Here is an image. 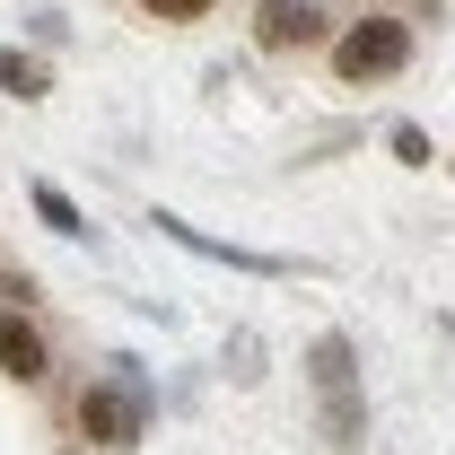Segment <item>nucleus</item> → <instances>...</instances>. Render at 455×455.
<instances>
[{
    "mask_svg": "<svg viewBox=\"0 0 455 455\" xmlns=\"http://www.w3.org/2000/svg\"><path fill=\"white\" fill-rule=\"evenodd\" d=\"M36 220L61 228V236H88V220H79V202L61 193V184H36Z\"/></svg>",
    "mask_w": 455,
    "mask_h": 455,
    "instance_id": "obj_6",
    "label": "nucleus"
},
{
    "mask_svg": "<svg viewBox=\"0 0 455 455\" xmlns=\"http://www.w3.org/2000/svg\"><path fill=\"white\" fill-rule=\"evenodd\" d=\"M395 158H403V167H429V140H420L411 123H403V132H395Z\"/></svg>",
    "mask_w": 455,
    "mask_h": 455,
    "instance_id": "obj_9",
    "label": "nucleus"
},
{
    "mask_svg": "<svg viewBox=\"0 0 455 455\" xmlns=\"http://www.w3.org/2000/svg\"><path fill=\"white\" fill-rule=\"evenodd\" d=\"M0 88H9V97H44V61H27V53H0Z\"/></svg>",
    "mask_w": 455,
    "mask_h": 455,
    "instance_id": "obj_7",
    "label": "nucleus"
},
{
    "mask_svg": "<svg viewBox=\"0 0 455 455\" xmlns=\"http://www.w3.org/2000/svg\"><path fill=\"white\" fill-rule=\"evenodd\" d=\"M149 18H167V27H184V18H211V0H140Z\"/></svg>",
    "mask_w": 455,
    "mask_h": 455,
    "instance_id": "obj_8",
    "label": "nucleus"
},
{
    "mask_svg": "<svg viewBox=\"0 0 455 455\" xmlns=\"http://www.w3.org/2000/svg\"><path fill=\"white\" fill-rule=\"evenodd\" d=\"M0 377H18V386H44L53 377V350H44V333L18 307H0Z\"/></svg>",
    "mask_w": 455,
    "mask_h": 455,
    "instance_id": "obj_4",
    "label": "nucleus"
},
{
    "mask_svg": "<svg viewBox=\"0 0 455 455\" xmlns=\"http://www.w3.org/2000/svg\"><path fill=\"white\" fill-rule=\"evenodd\" d=\"M79 438H97V447H140V395L132 386H88L79 395Z\"/></svg>",
    "mask_w": 455,
    "mask_h": 455,
    "instance_id": "obj_3",
    "label": "nucleus"
},
{
    "mask_svg": "<svg viewBox=\"0 0 455 455\" xmlns=\"http://www.w3.org/2000/svg\"><path fill=\"white\" fill-rule=\"evenodd\" d=\"M315 395H324V438L333 447H359V377H350V341L341 333H324L315 341Z\"/></svg>",
    "mask_w": 455,
    "mask_h": 455,
    "instance_id": "obj_2",
    "label": "nucleus"
},
{
    "mask_svg": "<svg viewBox=\"0 0 455 455\" xmlns=\"http://www.w3.org/2000/svg\"><path fill=\"white\" fill-rule=\"evenodd\" d=\"M403 61H411V27H403V18H359V27L333 36V70L341 79H395Z\"/></svg>",
    "mask_w": 455,
    "mask_h": 455,
    "instance_id": "obj_1",
    "label": "nucleus"
},
{
    "mask_svg": "<svg viewBox=\"0 0 455 455\" xmlns=\"http://www.w3.org/2000/svg\"><path fill=\"white\" fill-rule=\"evenodd\" d=\"M254 36H263L272 53H289V44H315V36H324V9H315V0H263Z\"/></svg>",
    "mask_w": 455,
    "mask_h": 455,
    "instance_id": "obj_5",
    "label": "nucleus"
}]
</instances>
